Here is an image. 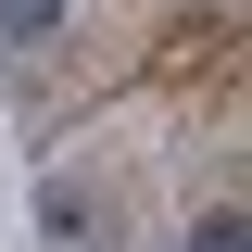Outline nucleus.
Returning <instances> with one entry per match:
<instances>
[{"label": "nucleus", "mask_w": 252, "mask_h": 252, "mask_svg": "<svg viewBox=\"0 0 252 252\" xmlns=\"http://www.w3.org/2000/svg\"><path fill=\"white\" fill-rule=\"evenodd\" d=\"M240 240H252V227H240V202H215V215L189 227V252H240Z\"/></svg>", "instance_id": "3"}, {"label": "nucleus", "mask_w": 252, "mask_h": 252, "mask_svg": "<svg viewBox=\"0 0 252 252\" xmlns=\"http://www.w3.org/2000/svg\"><path fill=\"white\" fill-rule=\"evenodd\" d=\"M51 26H63V0H0V38H13V51H38Z\"/></svg>", "instance_id": "2"}, {"label": "nucleus", "mask_w": 252, "mask_h": 252, "mask_svg": "<svg viewBox=\"0 0 252 252\" xmlns=\"http://www.w3.org/2000/svg\"><path fill=\"white\" fill-rule=\"evenodd\" d=\"M38 227H51L63 252H89V227H101V215H89V189H76V177H51V189H38Z\"/></svg>", "instance_id": "1"}]
</instances>
